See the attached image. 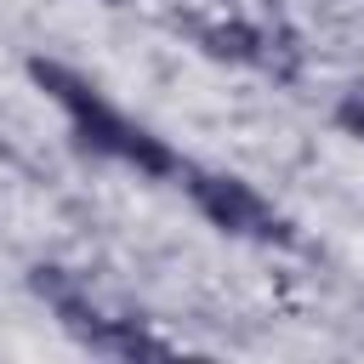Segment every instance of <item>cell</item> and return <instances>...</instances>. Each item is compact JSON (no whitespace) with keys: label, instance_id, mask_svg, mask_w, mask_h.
Returning a JSON list of instances; mask_svg holds the SVG:
<instances>
[{"label":"cell","instance_id":"cell-3","mask_svg":"<svg viewBox=\"0 0 364 364\" xmlns=\"http://www.w3.org/2000/svg\"><path fill=\"white\" fill-rule=\"evenodd\" d=\"M205 51L210 57H228V63H262L267 57V34L262 28H245V23H222L205 34Z\"/></svg>","mask_w":364,"mask_h":364},{"label":"cell","instance_id":"cell-2","mask_svg":"<svg viewBox=\"0 0 364 364\" xmlns=\"http://www.w3.org/2000/svg\"><path fill=\"white\" fill-rule=\"evenodd\" d=\"M193 210L233 239H290V222L233 171H182Z\"/></svg>","mask_w":364,"mask_h":364},{"label":"cell","instance_id":"cell-1","mask_svg":"<svg viewBox=\"0 0 364 364\" xmlns=\"http://www.w3.org/2000/svg\"><path fill=\"white\" fill-rule=\"evenodd\" d=\"M28 80L68 114V131H74V142H80L85 154L119 159V165H131V171H142V176H176V171H182V159H176L148 125L125 119L85 74H74V68H63V63H46V57H28Z\"/></svg>","mask_w":364,"mask_h":364},{"label":"cell","instance_id":"cell-4","mask_svg":"<svg viewBox=\"0 0 364 364\" xmlns=\"http://www.w3.org/2000/svg\"><path fill=\"white\" fill-rule=\"evenodd\" d=\"M336 125H341L347 136H358V142H364V85H353V91L336 102Z\"/></svg>","mask_w":364,"mask_h":364}]
</instances>
